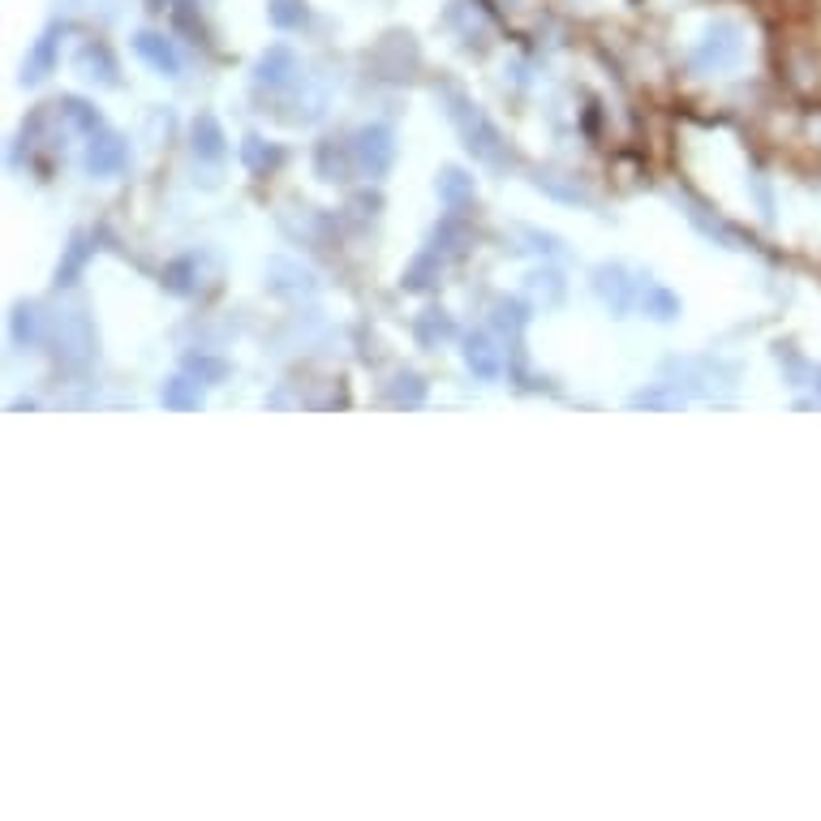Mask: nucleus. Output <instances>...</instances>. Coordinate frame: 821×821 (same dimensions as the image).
I'll return each mask as SVG.
<instances>
[{
	"label": "nucleus",
	"instance_id": "obj_30",
	"mask_svg": "<svg viewBox=\"0 0 821 821\" xmlns=\"http://www.w3.org/2000/svg\"><path fill=\"white\" fill-rule=\"evenodd\" d=\"M464 241H469V233H464V224L457 220V215H448L439 228H435V237H430V250L443 258V255H461Z\"/></svg>",
	"mask_w": 821,
	"mask_h": 821
},
{
	"label": "nucleus",
	"instance_id": "obj_2",
	"mask_svg": "<svg viewBox=\"0 0 821 821\" xmlns=\"http://www.w3.org/2000/svg\"><path fill=\"white\" fill-rule=\"evenodd\" d=\"M688 60H693V69L706 74V78H710V74H731V69L744 60V31H740V22H731V18L710 22Z\"/></svg>",
	"mask_w": 821,
	"mask_h": 821
},
{
	"label": "nucleus",
	"instance_id": "obj_4",
	"mask_svg": "<svg viewBox=\"0 0 821 821\" xmlns=\"http://www.w3.org/2000/svg\"><path fill=\"white\" fill-rule=\"evenodd\" d=\"M667 374L675 379L679 392H697V396H715V392H731L740 370L731 361L715 358H679L667 361Z\"/></svg>",
	"mask_w": 821,
	"mask_h": 821
},
{
	"label": "nucleus",
	"instance_id": "obj_7",
	"mask_svg": "<svg viewBox=\"0 0 821 821\" xmlns=\"http://www.w3.org/2000/svg\"><path fill=\"white\" fill-rule=\"evenodd\" d=\"M417 60H421V52H417V40L409 31H387L379 40V48H374V69L383 78H409L417 69Z\"/></svg>",
	"mask_w": 821,
	"mask_h": 821
},
{
	"label": "nucleus",
	"instance_id": "obj_35",
	"mask_svg": "<svg viewBox=\"0 0 821 821\" xmlns=\"http://www.w3.org/2000/svg\"><path fill=\"white\" fill-rule=\"evenodd\" d=\"M525 318H529V306L525 302H508V297H499L495 302V327H504L508 336H520V327H525Z\"/></svg>",
	"mask_w": 821,
	"mask_h": 821
},
{
	"label": "nucleus",
	"instance_id": "obj_16",
	"mask_svg": "<svg viewBox=\"0 0 821 821\" xmlns=\"http://www.w3.org/2000/svg\"><path fill=\"white\" fill-rule=\"evenodd\" d=\"M60 22H52L48 31L35 40V48H31V56H26V65H22V82L26 87H35V82H44L52 74V65H56V44H60Z\"/></svg>",
	"mask_w": 821,
	"mask_h": 821
},
{
	"label": "nucleus",
	"instance_id": "obj_23",
	"mask_svg": "<svg viewBox=\"0 0 821 821\" xmlns=\"http://www.w3.org/2000/svg\"><path fill=\"white\" fill-rule=\"evenodd\" d=\"M199 262H203L199 255H185V258H177V262H168V267H164V289L177 293V297H190V293L199 289V284H194V280H199Z\"/></svg>",
	"mask_w": 821,
	"mask_h": 821
},
{
	"label": "nucleus",
	"instance_id": "obj_34",
	"mask_svg": "<svg viewBox=\"0 0 821 821\" xmlns=\"http://www.w3.org/2000/svg\"><path fill=\"white\" fill-rule=\"evenodd\" d=\"M267 18H271V26L293 31V26L306 22V0H271V4H267Z\"/></svg>",
	"mask_w": 821,
	"mask_h": 821
},
{
	"label": "nucleus",
	"instance_id": "obj_3",
	"mask_svg": "<svg viewBox=\"0 0 821 821\" xmlns=\"http://www.w3.org/2000/svg\"><path fill=\"white\" fill-rule=\"evenodd\" d=\"M52 353L65 361V365H87L95 358V327L82 310H56L52 314Z\"/></svg>",
	"mask_w": 821,
	"mask_h": 821
},
{
	"label": "nucleus",
	"instance_id": "obj_14",
	"mask_svg": "<svg viewBox=\"0 0 821 821\" xmlns=\"http://www.w3.org/2000/svg\"><path fill=\"white\" fill-rule=\"evenodd\" d=\"M443 26L457 31V40H461L464 48H482V44H486V18H482L469 0H452V4H448Z\"/></svg>",
	"mask_w": 821,
	"mask_h": 821
},
{
	"label": "nucleus",
	"instance_id": "obj_33",
	"mask_svg": "<svg viewBox=\"0 0 821 821\" xmlns=\"http://www.w3.org/2000/svg\"><path fill=\"white\" fill-rule=\"evenodd\" d=\"M185 370L199 379V383H224L228 379V361L224 358H211V353H194V358H185Z\"/></svg>",
	"mask_w": 821,
	"mask_h": 821
},
{
	"label": "nucleus",
	"instance_id": "obj_29",
	"mask_svg": "<svg viewBox=\"0 0 821 821\" xmlns=\"http://www.w3.org/2000/svg\"><path fill=\"white\" fill-rule=\"evenodd\" d=\"M241 159H246V168H250V172H271V168H280L284 151H280V147H271V143H262L258 134H250V138L241 143Z\"/></svg>",
	"mask_w": 821,
	"mask_h": 821
},
{
	"label": "nucleus",
	"instance_id": "obj_20",
	"mask_svg": "<svg viewBox=\"0 0 821 821\" xmlns=\"http://www.w3.org/2000/svg\"><path fill=\"white\" fill-rule=\"evenodd\" d=\"M413 331H417V340H421V345H443V340H452V336H457V323H452V314H448V310L430 306V310H421V314H417Z\"/></svg>",
	"mask_w": 821,
	"mask_h": 821
},
{
	"label": "nucleus",
	"instance_id": "obj_8",
	"mask_svg": "<svg viewBox=\"0 0 821 821\" xmlns=\"http://www.w3.org/2000/svg\"><path fill=\"white\" fill-rule=\"evenodd\" d=\"M82 164H87L91 177L108 181V177L125 172V164H130V147H125L121 134H112V130H95L91 143H87V159H82Z\"/></svg>",
	"mask_w": 821,
	"mask_h": 821
},
{
	"label": "nucleus",
	"instance_id": "obj_27",
	"mask_svg": "<svg viewBox=\"0 0 821 821\" xmlns=\"http://www.w3.org/2000/svg\"><path fill=\"white\" fill-rule=\"evenodd\" d=\"M60 116L74 125V130H82L87 138L95 134V130H103V121H100V112H95V103H87L82 95H65L60 100Z\"/></svg>",
	"mask_w": 821,
	"mask_h": 821
},
{
	"label": "nucleus",
	"instance_id": "obj_10",
	"mask_svg": "<svg viewBox=\"0 0 821 821\" xmlns=\"http://www.w3.org/2000/svg\"><path fill=\"white\" fill-rule=\"evenodd\" d=\"M267 289L275 297H310V293H318V280H314V271H306L293 258H271L267 262Z\"/></svg>",
	"mask_w": 821,
	"mask_h": 821
},
{
	"label": "nucleus",
	"instance_id": "obj_24",
	"mask_svg": "<svg viewBox=\"0 0 821 821\" xmlns=\"http://www.w3.org/2000/svg\"><path fill=\"white\" fill-rule=\"evenodd\" d=\"M91 237L87 233H74L69 237V246H65V258H60V267H56V280L60 284H74L78 275H82V267H87V258H91Z\"/></svg>",
	"mask_w": 821,
	"mask_h": 821
},
{
	"label": "nucleus",
	"instance_id": "obj_31",
	"mask_svg": "<svg viewBox=\"0 0 821 821\" xmlns=\"http://www.w3.org/2000/svg\"><path fill=\"white\" fill-rule=\"evenodd\" d=\"M632 405H637V409H679V405H684V392H679L675 383H659V387H650V392H637Z\"/></svg>",
	"mask_w": 821,
	"mask_h": 821
},
{
	"label": "nucleus",
	"instance_id": "obj_15",
	"mask_svg": "<svg viewBox=\"0 0 821 821\" xmlns=\"http://www.w3.org/2000/svg\"><path fill=\"white\" fill-rule=\"evenodd\" d=\"M74 65L82 69V78H91V82H100V87H116V82H121V69H116L112 52L103 48L100 40H87V44L78 48V56H74Z\"/></svg>",
	"mask_w": 821,
	"mask_h": 821
},
{
	"label": "nucleus",
	"instance_id": "obj_36",
	"mask_svg": "<svg viewBox=\"0 0 821 821\" xmlns=\"http://www.w3.org/2000/svg\"><path fill=\"white\" fill-rule=\"evenodd\" d=\"M533 181H538L542 190H551L555 199H567V203H585V194H581L576 185H560V181H555V172H538Z\"/></svg>",
	"mask_w": 821,
	"mask_h": 821
},
{
	"label": "nucleus",
	"instance_id": "obj_13",
	"mask_svg": "<svg viewBox=\"0 0 821 821\" xmlns=\"http://www.w3.org/2000/svg\"><path fill=\"white\" fill-rule=\"evenodd\" d=\"M358 168L353 159V143H340V138H323L314 147V172L323 181H349V172Z\"/></svg>",
	"mask_w": 821,
	"mask_h": 821
},
{
	"label": "nucleus",
	"instance_id": "obj_22",
	"mask_svg": "<svg viewBox=\"0 0 821 821\" xmlns=\"http://www.w3.org/2000/svg\"><path fill=\"white\" fill-rule=\"evenodd\" d=\"M40 331H44L40 310L26 306V302H18V306H13V314H9V340H13V349L35 345V340H40Z\"/></svg>",
	"mask_w": 821,
	"mask_h": 821
},
{
	"label": "nucleus",
	"instance_id": "obj_28",
	"mask_svg": "<svg viewBox=\"0 0 821 821\" xmlns=\"http://www.w3.org/2000/svg\"><path fill=\"white\" fill-rule=\"evenodd\" d=\"M439 262H443V258L435 255V250L417 255L409 267H405V280H401V284H405L409 293H426V289H430V284L439 280Z\"/></svg>",
	"mask_w": 821,
	"mask_h": 821
},
{
	"label": "nucleus",
	"instance_id": "obj_19",
	"mask_svg": "<svg viewBox=\"0 0 821 821\" xmlns=\"http://www.w3.org/2000/svg\"><path fill=\"white\" fill-rule=\"evenodd\" d=\"M159 401H164V409H199L203 405V383L185 370V374H177V379L164 383Z\"/></svg>",
	"mask_w": 821,
	"mask_h": 821
},
{
	"label": "nucleus",
	"instance_id": "obj_11",
	"mask_svg": "<svg viewBox=\"0 0 821 821\" xmlns=\"http://www.w3.org/2000/svg\"><path fill=\"white\" fill-rule=\"evenodd\" d=\"M464 365H469L482 383H495V379L504 374V353L495 349L491 331H473V336H464Z\"/></svg>",
	"mask_w": 821,
	"mask_h": 821
},
{
	"label": "nucleus",
	"instance_id": "obj_18",
	"mask_svg": "<svg viewBox=\"0 0 821 821\" xmlns=\"http://www.w3.org/2000/svg\"><path fill=\"white\" fill-rule=\"evenodd\" d=\"M435 194L448 211H461V206L473 203V177L464 168H443L439 181H435Z\"/></svg>",
	"mask_w": 821,
	"mask_h": 821
},
{
	"label": "nucleus",
	"instance_id": "obj_17",
	"mask_svg": "<svg viewBox=\"0 0 821 821\" xmlns=\"http://www.w3.org/2000/svg\"><path fill=\"white\" fill-rule=\"evenodd\" d=\"M190 147H194V155L206 159V164L224 159L228 138H224V130H220V121H215L211 112H199V116H194V125H190Z\"/></svg>",
	"mask_w": 821,
	"mask_h": 821
},
{
	"label": "nucleus",
	"instance_id": "obj_25",
	"mask_svg": "<svg viewBox=\"0 0 821 821\" xmlns=\"http://www.w3.org/2000/svg\"><path fill=\"white\" fill-rule=\"evenodd\" d=\"M679 203L688 206V220H693V224H697V228H701L706 237H719V241L727 246V250H735V233H731V228L722 224L719 215H710V211H706V206L697 203L693 194H679Z\"/></svg>",
	"mask_w": 821,
	"mask_h": 821
},
{
	"label": "nucleus",
	"instance_id": "obj_26",
	"mask_svg": "<svg viewBox=\"0 0 821 821\" xmlns=\"http://www.w3.org/2000/svg\"><path fill=\"white\" fill-rule=\"evenodd\" d=\"M387 401L401 405V409H417V405L426 401V383H421V374H413V370L392 374V383H387Z\"/></svg>",
	"mask_w": 821,
	"mask_h": 821
},
{
	"label": "nucleus",
	"instance_id": "obj_9",
	"mask_svg": "<svg viewBox=\"0 0 821 821\" xmlns=\"http://www.w3.org/2000/svg\"><path fill=\"white\" fill-rule=\"evenodd\" d=\"M297 78H302V65H297L293 48H284V44H271V48L258 56V65H255V82H258V87H267V91H284V87H293Z\"/></svg>",
	"mask_w": 821,
	"mask_h": 821
},
{
	"label": "nucleus",
	"instance_id": "obj_21",
	"mask_svg": "<svg viewBox=\"0 0 821 821\" xmlns=\"http://www.w3.org/2000/svg\"><path fill=\"white\" fill-rule=\"evenodd\" d=\"M637 306L645 310L650 318H659V323H671V318L679 314V297H675L671 289H663V284H654V280H641V297H637Z\"/></svg>",
	"mask_w": 821,
	"mask_h": 821
},
{
	"label": "nucleus",
	"instance_id": "obj_12",
	"mask_svg": "<svg viewBox=\"0 0 821 821\" xmlns=\"http://www.w3.org/2000/svg\"><path fill=\"white\" fill-rule=\"evenodd\" d=\"M134 52L151 65L155 74H164V78H177V74H181V52H177L172 40H164L159 31H138V35H134Z\"/></svg>",
	"mask_w": 821,
	"mask_h": 821
},
{
	"label": "nucleus",
	"instance_id": "obj_32",
	"mask_svg": "<svg viewBox=\"0 0 821 821\" xmlns=\"http://www.w3.org/2000/svg\"><path fill=\"white\" fill-rule=\"evenodd\" d=\"M533 297H542V306H560L564 302V280L555 271H529V284H525Z\"/></svg>",
	"mask_w": 821,
	"mask_h": 821
},
{
	"label": "nucleus",
	"instance_id": "obj_5",
	"mask_svg": "<svg viewBox=\"0 0 821 821\" xmlns=\"http://www.w3.org/2000/svg\"><path fill=\"white\" fill-rule=\"evenodd\" d=\"M353 159H358V172H365L370 181H383L392 159H396V134L392 125H361L353 134Z\"/></svg>",
	"mask_w": 821,
	"mask_h": 821
},
{
	"label": "nucleus",
	"instance_id": "obj_6",
	"mask_svg": "<svg viewBox=\"0 0 821 821\" xmlns=\"http://www.w3.org/2000/svg\"><path fill=\"white\" fill-rule=\"evenodd\" d=\"M641 280H645V275H632V271L619 267V262H603V267L594 271V293L616 310V314H628V310L637 306V297H641Z\"/></svg>",
	"mask_w": 821,
	"mask_h": 821
},
{
	"label": "nucleus",
	"instance_id": "obj_1",
	"mask_svg": "<svg viewBox=\"0 0 821 821\" xmlns=\"http://www.w3.org/2000/svg\"><path fill=\"white\" fill-rule=\"evenodd\" d=\"M439 95H443V112L452 116V125H457V134L464 138V147L473 151V159H482L486 168H495V172H504L508 164H513V151H508V143H504V134L495 130V121L477 108V103L464 95L461 87H452V82H443L439 87Z\"/></svg>",
	"mask_w": 821,
	"mask_h": 821
}]
</instances>
